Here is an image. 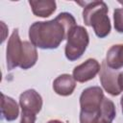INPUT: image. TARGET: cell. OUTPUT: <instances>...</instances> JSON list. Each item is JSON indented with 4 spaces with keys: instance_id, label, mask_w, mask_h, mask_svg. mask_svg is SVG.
Returning a JSON list of instances; mask_svg holds the SVG:
<instances>
[{
    "instance_id": "cell-9",
    "label": "cell",
    "mask_w": 123,
    "mask_h": 123,
    "mask_svg": "<svg viewBox=\"0 0 123 123\" xmlns=\"http://www.w3.org/2000/svg\"><path fill=\"white\" fill-rule=\"evenodd\" d=\"M76 87V81L73 76L69 74H62L53 82L54 91L62 96H68L72 94Z\"/></svg>"
},
{
    "instance_id": "cell-5",
    "label": "cell",
    "mask_w": 123,
    "mask_h": 123,
    "mask_svg": "<svg viewBox=\"0 0 123 123\" xmlns=\"http://www.w3.org/2000/svg\"><path fill=\"white\" fill-rule=\"evenodd\" d=\"M104 92L100 86H89L83 90L80 96L81 111H99Z\"/></svg>"
},
{
    "instance_id": "cell-2",
    "label": "cell",
    "mask_w": 123,
    "mask_h": 123,
    "mask_svg": "<svg viewBox=\"0 0 123 123\" xmlns=\"http://www.w3.org/2000/svg\"><path fill=\"white\" fill-rule=\"evenodd\" d=\"M84 8L83 19L86 26L93 28L95 35L100 37H106L111 33V21L108 16V6L104 1L78 2Z\"/></svg>"
},
{
    "instance_id": "cell-20",
    "label": "cell",
    "mask_w": 123,
    "mask_h": 123,
    "mask_svg": "<svg viewBox=\"0 0 123 123\" xmlns=\"http://www.w3.org/2000/svg\"><path fill=\"white\" fill-rule=\"evenodd\" d=\"M121 85H122V89H123V72H121Z\"/></svg>"
},
{
    "instance_id": "cell-17",
    "label": "cell",
    "mask_w": 123,
    "mask_h": 123,
    "mask_svg": "<svg viewBox=\"0 0 123 123\" xmlns=\"http://www.w3.org/2000/svg\"><path fill=\"white\" fill-rule=\"evenodd\" d=\"M36 118H37L36 114L31 113V112H27V111H22L20 123H35Z\"/></svg>"
},
{
    "instance_id": "cell-3",
    "label": "cell",
    "mask_w": 123,
    "mask_h": 123,
    "mask_svg": "<svg viewBox=\"0 0 123 123\" xmlns=\"http://www.w3.org/2000/svg\"><path fill=\"white\" fill-rule=\"evenodd\" d=\"M89 43V36L83 26H75L67 37V42L64 48L65 57L69 61L80 59L85 53Z\"/></svg>"
},
{
    "instance_id": "cell-19",
    "label": "cell",
    "mask_w": 123,
    "mask_h": 123,
    "mask_svg": "<svg viewBox=\"0 0 123 123\" xmlns=\"http://www.w3.org/2000/svg\"><path fill=\"white\" fill-rule=\"evenodd\" d=\"M120 105H121V108H122V112H123V96L121 97V100H120Z\"/></svg>"
},
{
    "instance_id": "cell-16",
    "label": "cell",
    "mask_w": 123,
    "mask_h": 123,
    "mask_svg": "<svg viewBox=\"0 0 123 123\" xmlns=\"http://www.w3.org/2000/svg\"><path fill=\"white\" fill-rule=\"evenodd\" d=\"M114 29L118 33H123V9H115L113 11Z\"/></svg>"
},
{
    "instance_id": "cell-6",
    "label": "cell",
    "mask_w": 123,
    "mask_h": 123,
    "mask_svg": "<svg viewBox=\"0 0 123 123\" xmlns=\"http://www.w3.org/2000/svg\"><path fill=\"white\" fill-rule=\"evenodd\" d=\"M22 42L20 40L18 30L14 29L11 35L8 45H7V67L9 70H12L20 65L22 58Z\"/></svg>"
},
{
    "instance_id": "cell-21",
    "label": "cell",
    "mask_w": 123,
    "mask_h": 123,
    "mask_svg": "<svg viewBox=\"0 0 123 123\" xmlns=\"http://www.w3.org/2000/svg\"><path fill=\"white\" fill-rule=\"evenodd\" d=\"M118 3H119V4H121V5L123 6V1H121V0H119V1H118Z\"/></svg>"
},
{
    "instance_id": "cell-10",
    "label": "cell",
    "mask_w": 123,
    "mask_h": 123,
    "mask_svg": "<svg viewBox=\"0 0 123 123\" xmlns=\"http://www.w3.org/2000/svg\"><path fill=\"white\" fill-rule=\"evenodd\" d=\"M29 4L32 8V12L36 16L48 17L50 16L57 8L56 2L53 0H30Z\"/></svg>"
},
{
    "instance_id": "cell-18",
    "label": "cell",
    "mask_w": 123,
    "mask_h": 123,
    "mask_svg": "<svg viewBox=\"0 0 123 123\" xmlns=\"http://www.w3.org/2000/svg\"><path fill=\"white\" fill-rule=\"evenodd\" d=\"M47 123H63V122H62V121H60V120L55 119V120H50V121H48Z\"/></svg>"
},
{
    "instance_id": "cell-13",
    "label": "cell",
    "mask_w": 123,
    "mask_h": 123,
    "mask_svg": "<svg viewBox=\"0 0 123 123\" xmlns=\"http://www.w3.org/2000/svg\"><path fill=\"white\" fill-rule=\"evenodd\" d=\"M105 62L109 67L114 70L123 67V44L112 45L107 52Z\"/></svg>"
},
{
    "instance_id": "cell-22",
    "label": "cell",
    "mask_w": 123,
    "mask_h": 123,
    "mask_svg": "<svg viewBox=\"0 0 123 123\" xmlns=\"http://www.w3.org/2000/svg\"><path fill=\"white\" fill-rule=\"evenodd\" d=\"M101 123H109V122H103V121H101Z\"/></svg>"
},
{
    "instance_id": "cell-14",
    "label": "cell",
    "mask_w": 123,
    "mask_h": 123,
    "mask_svg": "<svg viewBox=\"0 0 123 123\" xmlns=\"http://www.w3.org/2000/svg\"><path fill=\"white\" fill-rule=\"evenodd\" d=\"M100 112H101V121L111 123L116 115L115 106L113 102L109 98L104 97L101 103Z\"/></svg>"
},
{
    "instance_id": "cell-12",
    "label": "cell",
    "mask_w": 123,
    "mask_h": 123,
    "mask_svg": "<svg viewBox=\"0 0 123 123\" xmlns=\"http://www.w3.org/2000/svg\"><path fill=\"white\" fill-rule=\"evenodd\" d=\"M1 95H2V100H1L2 117L7 121L15 120L19 114V108L17 103L15 102L14 99L5 95L4 93H2Z\"/></svg>"
},
{
    "instance_id": "cell-15",
    "label": "cell",
    "mask_w": 123,
    "mask_h": 123,
    "mask_svg": "<svg viewBox=\"0 0 123 123\" xmlns=\"http://www.w3.org/2000/svg\"><path fill=\"white\" fill-rule=\"evenodd\" d=\"M80 123H101V112L99 111H80Z\"/></svg>"
},
{
    "instance_id": "cell-8",
    "label": "cell",
    "mask_w": 123,
    "mask_h": 123,
    "mask_svg": "<svg viewBox=\"0 0 123 123\" xmlns=\"http://www.w3.org/2000/svg\"><path fill=\"white\" fill-rule=\"evenodd\" d=\"M19 105L22 111L37 114L42 108V98L35 89H27L19 96Z\"/></svg>"
},
{
    "instance_id": "cell-7",
    "label": "cell",
    "mask_w": 123,
    "mask_h": 123,
    "mask_svg": "<svg viewBox=\"0 0 123 123\" xmlns=\"http://www.w3.org/2000/svg\"><path fill=\"white\" fill-rule=\"evenodd\" d=\"M101 66L95 59H87L73 69V78L79 83H85L93 79L99 72Z\"/></svg>"
},
{
    "instance_id": "cell-1",
    "label": "cell",
    "mask_w": 123,
    "mask_h": 123,
    "mask_svg": "<svg viewBox=\"0 0 123 123\" xmlns=\"http://www.w3.org/2000/svg\"><path fill=\"white\" fill-rule=\"evenodd\" d=\"M75 26L76 20L71 13L61 12L52 20L33 23L29 28V37L36 47L56 49L63 39H67Z\"/></svg>"
},
{
    "instance_id": "cell-11",
    "label": "cell",
    "mask_w": 123,
    "mask_h": 123,
    "mask_svg": "<svg viewBox=\"0 0 123 123\" xmlns=\"http://www.w3.org/2000/svg\"><path fill=\"white\" fill-rule=\"evenodd\" d=\"M37 61V52L36 46L30 41L22 42V58L19 67L29 69L33 67Z\"/></svg>"
},
{
    "instance_id": "cell-4",
    "label": "cell",
    "mask_w": 123,
    "mask_h": 123,
    "mask_svg": "<svg viewBox=\"0 0 123 123\" xmlns=\"http://www.w3.org/2000/svg\"><path fill=\"white\" fill-rule=\"evenodd\" d=\"M100 82L103 88L112 96H117L123 91L121 85V72L109 67L105 61H103L101 64Z\"/></svg>"
}]
</instances>
